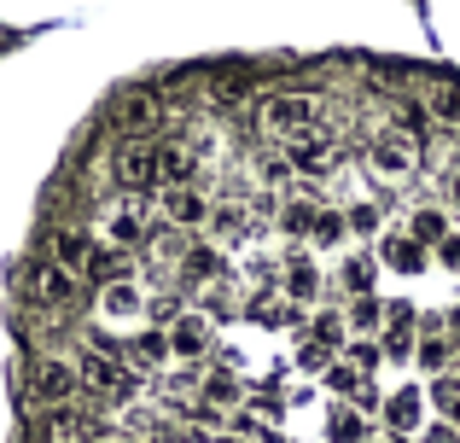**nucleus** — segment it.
Here are the masks:
<instances>
[{
  "instance_id": "nucleus-37",
  "label": "nucleus",
  "mask_w": 460,
  "mask_h": 443,
  "mask_svg": "<svg viewBox=\"0 0 460 443\" xmlns=\"http://www.w3.org/2000/svg\"><path fill=\"white\" fill-rule=\"evenodd\" d=\"M431 257H438L443 269H455V274H460V234H449V239H443L438 251H431Z\"/></svg>"
},
{
  "instance_id": "nucleus-6",
  "label": "nucleus",
  "mask_w": 460,
  "mask_h": 443,
  "mask_svg": "<svg viewBox=\"0 0 460 443\" xmlns=\"http://www.w3.org/2000/svg\"><path fill=\"white\" fill-rule=\"evenodd\" d=\"M111 117H117V128H123V140H146L152 128H164V100H157L152 88H128V93H117Z\"/></svg>"
},
{
  "instance_id": "nucleus-31",
  "label": "nucleus",
  "mask_w": 460,
  "mask_h": 443,
  "mask_svg": "<svg viewBox=\"0 0 460 443\" xmlns=\"http://www.w3.org/2000/svg\"><path fill=\"white\" fill-rule=\"evenodd\" d=\"M344 222H349V234H356V239H379V205H349Z\"/></svg>"
},
{
  "instance_id": "nucleus-4",
  "label": "nucleus",
  "mask_w": 460,
  "mask_h": 443,
  "mask_svg": "<svg viewBox=\"0 0 460 443\" xmlns=\"http://www.w3.org/2000/svg\"><path fill=\"white\" fill-rule=\"evenodd\" d=\"M76 391H82V379H76V362H70V356H41V362H35V374H30L35 409H70Z\"/></svg>"
},
{
  "instance_id": "nucleus-18",
  "label": "nucleus",
  "mask_w": 460,
  "mask_h": 443,
  "mask_svg": "<svg viewBox=\"0 0 460 443\" xmlns=\"http://www.w3.org/2000/svg\"><path fill=\"white\" fill-rule=\"evenodd\" d=\"M326 443H367L361 403H332V414H326Z\"/></svg>"
},
{
  "instance_id": "nucleus-24",
  "label": "nucleus",
  "mask_w": 460,
  "mask_h": 443,
  "mask_svg": "<svg viewBox=\"0 0 460 443\" xmlns=\"http://www.w3.org/2000/svg\"><path fill=\"white\" fill-rule=\"evenodd\" d=\"M286 164H292L297 175H321L326 164H332V146H326V140H314V135H309V140H297V146L286 152Z\"/></svg>"
},
{
  "instance_id": "nucleus-21",
  "label": "nucleus",
  "mask_w": 460,
  "mask_h": 443,
  "mask_svg": "<svg viewBox=\"0 0 460 443\" xmlns=\"http://www.w3.org/2000/svg\"><path fill=\"white\" fill-rule=\"evenodd\" d=\"M426 409L460 432V379H455V374H438V379L426 385Z\"/></svg>"
},
{
  "instance_id": "nucleus-20",
  "label": "nucleus",
  "mask_w": 460,
  "mask_h": 443,
  "mask_svg": "<svg viewBox=\"0 0 460 443\" xmlns=\"http://www.w3.org/2000/svg\"><path fill=\"white\" fill-rule=\"evenodd\" d=\"M216 274H222V251L216 245H187L181 251V280L187 286H210Z\"/></svg>"
},
{
  "instance_id": "nucleus-23",
  "label": "nucleus",
  "mask_w": 460,
  "mask_h": 443,
  "mask_svg": "<svg viewBox=\"0 0 460 443\" xmlns=\"http://www.w3.org/2000/svg\"><path fill=\"white\" fill-rule=\"evenodd\" d=\"M82 269H88L100 286H111V280H128V251H111V245H100V251H88V262H82Z\"/></svg>"
},
{
  "instance_id": "nucleus-33",
  "label": "nucleus",
  "mask_w": 460,
  "mask_h": 443,
  "mask_svg": "<svg viewBox=\"0 0 460 443\" xmlns=\"http://www.w3.org/2000/svg\"><path fill=\"white\" fill-rule=\"evenodd\" d=\"M314 344L321 350H332V344H349V327L338 315H314Z\"/></svg>"
},
{
  "instance_id": "nucleus-2",
  "label": "nucleus",
  "mask_w": 460,
  "mask_h": 443,
  "mask_svg": "<svg viewBox=\"0 0 460 443\" xmlns=\"http://www.w3.org/2000/svg\"><path fill=\"white\" fill-rule=\"evenodd\" d=\"M367 170L379 175V182H408V175H420V140H414V128H402V123L373 128Z\"/></svg>"
},
{
  "instance_id": "nucleus-32",
  "label": "nucleus",
  "mask_w": 460,
  "mask_h": 443,
  "mask_svg": "<svg viewBox=\"0 0 460 443\" xmlns=\"http://www.w3.org/2000/svg\"><path fill=\"white\" fill-rule=\"evenodd\" d=\"M314 217H321V205H286V217H280V227L292 239H309V227H314Z\"/></svg>"
},
{
  "instance_id": "nucleus-12",
  "label": "nucleus",
  "mask_w": 460,
  "mask_h": 443,
  "mask_svg": "<svg viewBox=\"0 0 460 443\" xmlns=\"http://www.w3.org/2000/svg\"><path fill=\"white\" fill-rule=\"evenodd\" d=\"M93 309H100V321H111V327H128V321H140L152 304H146V292H140L135 280H111V286H100Z\"/></svg>"
},
{
  "instance_id": "nucleus-5",
  "label": "nucleus",
  "mask_w": 460,
  "mask_h": 443,
  "mask_svg": "<svg viewBox=\"0 0 460 443\" xmlns=\"http://www.w3.org/2000/svg\"><path fill=\"white\" fill-rule=\"evenodd\" d=\"M30 297H35L41 309H70V304L82 297V274L47 257V262H35V269H30Z\"/></svg>"
},
{
  "instance_id": "nucleus-36",
  "label": "nucleus",
  "mask_w": 460,
  "mask_h": 443,
  "mask_svg": "<svg viewBox=\"0 0 460 443\" xmlns=\"http://www.w3.org/2000/svg\"><path fill=\"white\" fill-rule=\"evenodd\" d=\"M414 443H460V432H455L449 421H431V426H426V432H420Z\"/></svg>"
},
{
  "instance_id": "nucleus-27",
  "label": "nucleus",
  "mask_w": 460,
  "mask_h": 443,
  "mask_svg": "<svg viewBox=\"0 0 460 443\" xmlns=\"http://www.w3.org/2000/svg\"><path fill=\"white\" fill-rule=\"evenodd\" d=\"M128 356H135V368H164L169 362V332H140L135 344H128Z\"/></svg>"
},
{
  "instance_id": "nucleus-40",
  "label": "nucleus",
  "mask_w": 460,
  "mask_h": 443,
  "mask_svg": "<svg viewBox=\"0 0 460 443\" xmlns=\"http://www.w3.org/2000/svg\"><path fill=\"white\" fill-rule=\"evenodd\" d=\"M443 332H449V344L460 350V309H449V321H443Z\"/></svg>"
},
{
  "instance_id": "nucleus-15",
  "label": "nucleus",
  "mask_w": 460,
  "mask_h": 443,
  "mask_svg": "<svg viewBox=\"0 0 460 443\" xmlns=\"http://www.w3.org/2000/svg\"><path fill=\"white\" fill-rule=\"evenodd\" d=\"M408 239H420V245H426V251H438L443 245V239H449L455 234V222H449V210H443V205H414V210H408Z\"/></svg>"
},
{
  "instance_id": "nucleus-35",
  "label": "nucleus",
  "mask_w": 460,
  "mask_h": 443,
  "mask_svg": "<svg viewBox=\"0 0 460 443\" xmlns=\"http://www.w3.org/2000/svg\"><path fill=\"white\" fill-rule=\"evenodd\" d=\"M431 111H438L443 123L460 128V88H438V93H431Z\"/></svg>"
},
{
  "instance_id": "nucleus-28",
  "label": "nucleus",
  "mask_w": 460,
  "mask_h": 443,
  "mask_svg": "<svg viewBox=\"0 0 460 443\" xmlns=\"http://www.w3.org/2000/svg\"><path fill=\"white\" fill-rule=\"evenodd\" d=\"M88 239H82V234H70V227H65V234H53V262H65V269H76L82 274V262H88Z\"/></svg>"
},
{
  "instance_id": "nucleus-1",
  "label": "nucleus",
  "mask_w": 460,
  "mask_h": 443,
  "mask_svg": "<svg viewBox=\"0 0 460 443\" xmlns=\"http://www.w3.org/2000/svg\"><path fill=\"white\" fill-rule=\"evenodd\" d=\"M257 123H262V135L297 146V140H309L314 128H321V105H314V93L280 88V93H269V100L257 105Z\"/></svg>"
},
{
  "instance_id": "nucleus-3",
  "label": "nucleus",
  "mask_w": 460,
  "mask_h": 443,
  "mask_svg": "<svg viewBox=\"0 0 460 443\" xmlns=\"http://www.w3.org/2000/svg\"><path fill=\"white\" fill-rule=\"evenodd\" d=\"M100 234H105V245H111V251H135V245H146V239H152L146 199H140V193L111 199V205L100 210Z\"/></svg>"
},
{
  "instance_id": "nucleus-19",
  "label": "nucleus",
  "mask_w": 460,
  "mask_h": 443,
  "mask_svg": "<svg viewBox=\"0 0 460 443\" xmlns=\"http://www.w3.org/2000/svg\"><path fill=\"white\" fill-rule=\"evenodd\" d=\"M385 309H391V304H379V297H349L344 327L356 332V339H379V332H385Z\"/></svg>"
},
{
  "instance_id": "nucleus-38",
  "label": "nucleus",
  "mask_w": 460,
  "mask_h": 443,
  "mask_svg": "<svg viewBox=\"0 0 460 443\" xmlns=\"http://www.w3.org/2000/svg\"><path fill=\"white\" fill-rule=\"evenodd\" d=\"M245 93H251V82H216V100H222V105H234V100H245Z\"/></svg>"
},
{
  "instance_id": "nucleus-30",
  "label": "nucleus",
  "mask_w": 460,
  "mask_h": 443,
  "mask_svg": "<svg viewBox=\"0 0 460 443\" xmlns=\"http://www.w3.org/2000/svg\"><path fill=\"white\" fill-rule=\"evenodd\" d=\"M326 385H332L338 397L349 403V397H361V391H367V379H361V374H356L349 362H332V368H326Z\"/></svg>"
},
{
  "instance_id": "nucleus-7",
  "label": "nucleus",
  "mask_w": 460,
  "mask_h": 443,
  "mask_svg": "<svg viewBox=\"0 0 460 443\" xmlns=\"http://www.w3.org/2000/svg\"><path fill=\"white\" fill-rule=\"evenodd\" d=\"M111 175L123 193H146L157 187V146L152 140H123V146L111 152Z\"/></svg>"
},
{
  "instance_id": "nucleus-9",
  "label": "nucleus",
  "mask_w": 460,
  "mask_h": 443,
  "mask_svg": "<svg viewBox=\"0 0 460 443\" xmlns=\"http://www.w3.org/2000/svg\"><path fill=\"white\" fill-rule=\"evenodd\" d=\"M385 426H391L396 438H420L431 426V409H426V391L420 385H402L385 397Z\"/></svg>"
},
{
  "instance_id": "nucleus-17",
  "label": "nucleus",
  "mask_w": 460,
  "mask_h": 443,
  "mask_svg": "<svg viewBox=\"0 0 460 443\" xmlns=\"http://www.w3.org/2000/svg\"><path fill=\"white\" fill-rule=\"evenodd\" d=\"M321 286H326V274H321L314 257H292V262H286V297H292V304H314Z\"/></svg>"
},
{
  "instance_id": "nucleus-22",
  "label": "nucleus",
  "mask_w": 460,
  "mask_h": 443,
  "mask_svg": "<svg viewBox=\"0 0 460 443\" xmlns=\"http://www.w3.org/2000/svg\"><path fill=\"white\" fill-rule=\"evenodd\" d=\"M344 239H349V222H344V210H321L309 227V245L314 251H344Z\"/></svg>"
},
{
  "instance_id": "nucleus-10",
  "label": "nucleus",
  "mask_w": 460,
  "mask_h": 443,
  "mask_svg": "<svg viewBox=\"0 0 460 443\" xmlns=\"http://www.w3.org/2000/svg\"><path fill=\"white\" fill-rule=\"evenodd\" d=\"M164 227H175V234H187V227H204L210 222V199L199 193L192 182H181V187H164Z\"/></svg>"
},
{
  "instance_id": "nucleus-11",
  "label": "nucleus",
  "mask_w": 460,
  "mask_h": 443,
  "mask_svg": "<svg viewBox=\"0 0 460 443\" xmlns=\"http://www.w3.org/2000/svg\"><path fill=\"white\" fill-rule=\"evenodd\" d=\"M379 269H391V274H420V269H431V251L420 245V239H408V227H391V234H379Z\"/></svg>"
},
{
  "instance_id": "nucleus-29",
  "label": "nucleus",
  "mask_w": 460,
  "mask_h": 443,
  "mask_svg": "<svg viewBox=\"0 0 460 443\" xmlns=\"http://www.w3.org/2000/svg\"><path fill=\"white\" fill-rule=\"evenodd\" d=\"M344 362H349V368H356V374H361V379H367V374H373V368H379V362H385V350H379V339H349V344H344Z\"/></svg>"
},
{
  "instance_id": "nucleus-39",
  "label": "nucleus",
  "mask_w": 460,
  "mask_h": 443,
  "mask_svg": "<svg viewBox=\"0 0 460 443\" xmlns=\"http://www.w3.org/2000/svg\"><path fill=\"white\" fill-rule=\"evenodd\" d=\"M297 362H304V368H326V350H321V344H309V350L297 356Z\"/></svg>"
},
{
  "instance_id": "nucleus-42",
  "label": "nucleus",
  "mask_w": 460,
  "mask_h": 443,
  "mask_svg": "<svg viewBox=\"0 0 460 443\" xmlns=\"http://www.w3.org/2000/svg\"><path fill=\"white\" fill-rule=\"evenodd\" d=\"M227 443H239V438H227Z\"/></svg>"
},
{
  "instance_id": "nucleus-26",
  "label": "nucleus",
  "mask_w": 460,
  "mask_h": 443,
  "mask_svg": "<svg viewBox=\"0 0 460 443\" xmlns=\"http://www.w3.org/2000/svg\"><path fill=\"white\" fill-rule=\"evenodd\" d=\"M239 397H245V391H239V379L227 374V368H210V374H204V403H210V409H234Z\"/></svg>"
},
{
  "instance_id": "nucleus-14",
  "label": "nucleus",
  "mask_w": 460,
  "mask_h": 443,
  "mask_svg": "<svg viewBox=\"0 0 460 443\" xmlns=\"http://www.w3.org/2000/svg\"><path fill=\"white\" fill-rule=\"evenodd\" d=\"M379 257L373 251H349V257H338V286H344L349 297H373V286H379Z\"/></svg>"
},
{
  "instance_id": "nucleus-41",
  "label": "nucleus",
  "mask_w": 460,
  "mask_h": 443,
  "mask_svg": "<svg viewBox=\"0 0 460 443\" xmlns=\"http://www.w3.org/2000/svg\"><path fill=\"white\" fill-rule=\"evenodd\" d=\"M449 193H455V205H460V170H449Z\"/></svg>"
},
{
  "instance_id": "nucleus-16",
  "label": "nucleus",
  "mask_w": 460,
  "mask_h": 443,
  "mask_svg": "<svg viewBox=\"0 0 460 443\" xmlns=\"http://www.w3.org/2000/svg\"><path fill=\"white\" fill-rule=\"evenodd\" d=\"M41 443H93V421L82 409H47Z\"/></svg>"
},
{
  "instance_id": "nucleus-8",
  "label": "nucleus",
  "mask_w": 460,
  "mask_h": 443,
  "mask_svg": "<svg viewBox=\"0 0 460 443\" xmlns=\"http://www.w3.org/2000/svg\"><path fill=\"white\" fill-rule=\"evenodd\" d=\"M70 362H76L82 391H93V397H123V391H128V362H117V356L82 350V356H70Z\"/></svg>"
},
{
  "instance_id": "nucleus-34",
  "label": "nucleus",
  "mask_w": 460,
  "mask_h": 443,
  "mask_svg": "<svg viewBox=\"0 0 460 443\" xmlns=\"http://www.w3.org/2000/svg\"><path fill=\"white\" fill-rule=\"evenodd\" d=\"M210 227L216 234H239L245 227V205H210Z\"/></svg>"
},
{
  "instance_id": "nucleus-25",
  "label": "nucleus",
  "mask_w": 460,
  "mask_h": 443,
  "mask_svg": "<svg viewBox=\"0 0 460 443\" xmlns=\"http://www.w3.org/2000/svg\"><path fill=\"white\" fill-rule=\"evenodd\" d=\"M414 356H420V368H426V374L438 379V374H449V362H455V344L443 339V332H426V339L414 344Z\"/></svg>"
},
{
  "instance_id": "nucleus-13",
  "label": "nucleus",
  "mask_w": 460,
  "mask_h": 443,
  "mask_svg": "<svg viewBox=\"0 0 460 443\" xmlns=\"http://www.w3.org/2000/svg\"><path fill=\"white\" fill-rule=\"evenodd\" d=\"M210 350V327L204 315H175L169 321V362H199Z\"/></svg>"
}]
</instances>
